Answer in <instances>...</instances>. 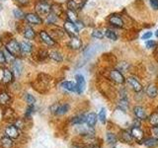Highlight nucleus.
Returning <instances> with one entry per match:
<instances>
[{
    "mask_svg": "<svg viewBox=\"0 0 158 148\" xmlns=\"http://www.w3.org/2000/svg\"><path fill=\"white\" fill-rule=\"evenodd\" d=\"M127 82L128 85L131 87V89H133V90H135V92H139V91L142 90L141 84L139 83V81H138L135 77H132V76L128 77L127 79Z\"/></svg>",
    "mask_w": 158,
    "mask_h": 148,
    "instance_id": "obj_18",
    "label": "nucleus"
},
{
    "mask_svg": "<svg viewBox=\"0 0 158 148\" xmlns=\"http://www.w3.org/2000/svg\"><path fill=\"white\" fill-rule=\"evenodd\" d=\"M99 118H100V121L104 123L106 121V110L105 109H102V110L100 111V113H99V115H98Z\"/></svg>",
    "mask_w": 158,
    "mask_h": 148,
    "instance_id": "obj_47",
    "label": "nucleus"
},
{
    "mask_svg": "<svg viewBox=\"0 0 158 148\" xmlns=\"http://www.w3.org/2000/svg\"><path fill=\"white\" fill-rule=\"evenodd\" d=\"M131 133L132 137L135 138V139H136L137 141H141L143 139V136H144V135H143L142 130H140L139 127H137V126L132 127Z\"/></svg>",
    "mask_w": 158,
    "mask_h": 148,
    "instance_id": "obj_25",
    "label": "nucleus"
},
{
    "mask_svg": "<svg viewBox=\"0 0 158 148\" xmlns=\"http://www.w3.org/2000/svg\"><path fill=\"white\" fill-rule=\"evenodd\" d=\"M110 78L117 84H123L126 81L123 75L120 72V70H117V69H112L110 71Z\"/></svg>",
    "mask_w": 158,
    "mask_h": 148,
    "instance_id": "obj_15",
    "label": "nucleus"
},
{
    "mask_svg": "<svg viewBox=\"0 0 158 148\" xmlns=\"http://www.w3.org/2000/svg\"><path fill=\"white\" fill-rule=\"evenodd\" d=\"M143 144L149 148H154L158 146V138L156 137H149L143 140Z\"/></svg>",
    "mask_w": 158,
    "mask_h": 148,
    "instance_id": "obj_28",
    "label": "nucleus"
},
{
    "mask_svg": "<svg viewBox=\"0 0 158 148\" xmlns=\"http://www.w3.org/2000/svg\"><path fill=\"white\" fill-rule=\"evenodd\" d=\"M78 126L76 127V130L79 134L81 135H85V136H92L95 134V130H94L93 126L86 125H83V123H80V125H77Z\"/></svg>",
    "mask_w": 158,
    "mask_h": 148,
    "instance_id": "obj_10",
    "label": "nucleus"
},
{
    "mask_svg": "<svg viewBox=\"0 0 158 148\" xmlns=\"http://www.w3.org/2000/svg\"><path fill=\"white\" fill-rule=\"evenodd\" d=\"M40 38H41L42 42L47 44L48 47H54L56 46V41L52 39V37L49 35L47 31H44V30H42V31H40Z\"/></svg>",
    "mask_w": 158,
    "mask_h": 148,
    "instance_id": "obj_13",
    "label": "nucleus"
},
{
    "mask_svg": "<svg viewBox=\"0 0 158 148\" xmlns=\"http://www.w3.org/2000/svg\"><path fill=\"white\" fill-rule=\"evenodd\" d=\"M57 20H58V17L56 16V15H54L53 13H49L48 16H47V20H46V22L48 25H54L56 22H57Z\"/></svg>",
    "mask_w": 158,
    "mask_h": 148,
    "instance_id": "obj_34",
    "label": "nucleus"
},
{
    "mask_svg": "<svg viewBox=\"0 0 158 148\" xmlns=\"http://www.w3.org/2000/svg\"><path fill=\"white\" fill-rule=\"evenodd\" d=\"M152 131H153V133H154L155 135L158 136V125H156V126L153 127V128H152Z\"/></svg>",
    "mask_w": 158,
    "mask_h": 148,
    "instance_id": "obj_55",
    "label": "nucleus"
},
{
    "mask_svg": "<svg viewBox=\"0 0 158 148\" xmlns=\"http://www.w3.org/2000/svg\"><path fill=\"white\" fill-rule=\"evenodd\" d=\"M51 36L52 37V39L56 41V39H61V38H63L64 37V34H65V31H64L63 29H61V28H58V27H56V28H54V29H52L51 30Z\"/></svg>",
    "mask_w": 158,
    "mask_h": 148,
    "instance_id": "obj_22",
    "label": "nucleus"
},
{
    "mask_svg": "<svg viewBox=\"0 0 158 148\" xmlns=\"http://www.w3.org/2000/svg\"><path fill=\"white\" fill-rule=\"evenodd\" d=\"M105 37H107L109 39H112V41H117L118 39L117 34L114 32L113 30H110V29L105 30Z\"/></svg>",
    "mask_w": 158,
    "mask_h": 148,
    "instance_id": "obj_36",
    "label": "nucleus"
},
{
    "mask_svg": "<svg viewBox=\"0 0 158 148\" xmlns=\"http://www.w3.org/2000/svg\"><path fill=\"white\" fill-rule=\"evenodd\" d=\"M118 68L120 69V71H123V72H126L128 70V68H130V64L127 62H121L120 64H118Z\"/></svg>",
    "mask_w": 158,
    "mask_h": 148,
    "instance_id": "obj_45",
    "label": "nucleus"
},
{
    "mask_svg": "<svg viewBox=\"0 0 158 148\" xmlns=\"http://www.w3.org/2000/svg\"><path fill=\"white\" fill-rule=\"evenodd\" d=\"M27 120H29V118H27V117H17L16 120H15V121L12 123H14V125L23 132L27 128Z\"/></svg>",
    "mask_w": 158,
    "mask_h": 148,
    "instance_id": "obj_19",
    "label": "nucleus"
},
{
    "mask_svg": "<svg viewBox=\"0 0 158 148\" xmlns=\"http://www.w3.org/2000/svg\"><path fill=\"white\" fill-rule=\"evenodd\" d=\"M52 81V77L48 74L41 73L39 74L36 81L33 83V86L40 93H44L48 90L49 83Z\"/></svg>",
    "mask_w": 158,
    "mask_h": 148,
    "instance_id": "obj_1",
    "label": "nucleus"
},
{
    "mask_svg": "<svg viewBox=\"0 0 158 148\" xmlns=\"http://www.w3.org/2000/svg\"><path fill=\"white\" fill-rule=\"evenodd\" d=\"M25 101H26V103L28 104L29 106H32V105H35V103H36V98H35L33 95H31V94H25Z\"/></svg>",
    "mask_w": 158,
    "mask_h": 148,
    "instance_id": "obj_41",
    "label": "nucleus"
},
{
    "mask_svg": "<svg viewBox=\"0 0 158 148\" xmlns=\"http://www.w3.org/2000/svg\"><path fill=\"white\" fill-rule=\"evenodd\" d=\"M35 10L40 16H48L52 12V5H49L46 1H39L35 5Z\"/></svg>",
    "mask_w": 158,
    "mask_h": 148,
    "instance_id": "obj_4",
    "label": "nucleus"
},
{
    "mask_svg": "<svg viewBox=\"0 0 158 148\" xmlns=\"http://www.w3.org/2000/svg\"><path fill=\"white\" fill-rule=\"evenodd\" d=\"M14 73L12 70H10L7 67H4L1 69V77H0V82L3 85H10L14 81Z\"/></svg>",
    "mask_w": 158,
    "mask_h": 148,
    "instance_id": "obj_6",
    "label": "nucleus"
},
{
    "mask_svg": "<svg viewBox=\"0 0 158 148\" xmlns=\"http://www.w3.org/2000/svg\"><path fill=\"white\" fill-rule=\"evenodd\" d=\"M74 23H75L76 27L78 28L79 31H80L81 29H83V28H84V25H83V23H82L81 21H79V20H77V21H76V22H74Z\"/></svg>",
    "mask_w": 158,
    "mask_h": 148,
    "instance_id": "obj_53",
    "label": "nucleus"
},
{
    "mask_svg": "<svg viewBox=\"0 0 158 148\" xmlns=\"http://www.w3.org/2000/svg\"><path fill=\"white\" fill-rule=\"evenodd\" d=\"M79 148H100V146H98L97 144H94V143H90V144H87L84 146H79Z\"/></svg>",
    "mask_w": 158,
    "mask_h": 148,
    "instance_id": "obj_51",
    "label": "nucleus"
},
{
    "mask_svg": "<svg viewBox=\"0 0 158 148\" xmlns=\"http://www.w3.org/2000/svg\"><path fill=\"white\" fill-rule=\"evenodd\" d=\"M11 70L14 73L15 77H20L22 75L23 70H24V65L22 61L19 58H16L15 60L11 63Z\"/></svg>",
    "mask_w": 158,
    "mask_h": 148,
    "instance_id": "obj_11",
    "label": "nucleus"
},
{
    "mask_svg": "<svg viewBox=\"0 0 158 148\" xmlns=\"http://www.w3.org/2000/svg\"><path fill=\"white\" fill-rule=\"evenodd\" d=\"M25 19L26 21L31 25H42L43 19L40 17V15L37 13H28L25 15Z\"/></svg>",
    "mask_w": 158,
    "mask_h": 148,
    "instance_id": "obj_14",
    "label": "nucleus"
},
{
    "mask_svg": "<svg viewBox=\"0 0 158 148\" xmlns=\"http://www.w3.org/2000/svg\"><path fill=\"white\" fill-rule=\"evenodd\" d=\"M63 28L65 33H67L70 37H77L79 34V30L76 27V25L74 22L70 21V20H66L63 24Z\"/></svg>",
    "mask_w": 158,
    "mask_h": 148,
    "instance_id": "obj_8",
    "label": "nucleus"
},
{
    "mask_svg": "<svg viewBox=\"0 0 158 148\" xmlns=\"http://www.w3.org/2000/svg\"><path fill=\"white\" fill-rule=\"evenodd\" d=\"M2 9V5L1 4H0V10H1Z\"/></svg>",
    "mask_w": 158,
    "mask_h": 148,
    "instance_id": "obj_58",
    "label": "nucleus"
},
{
    "mask_svg": "<svg viewBox=\"0 0 158 148\" xmlns=\"http://www.w3.org/2000/svg\"><path fill=\"white\" fill-rule=\"evenodd\" d=\"M2 118L4 121H6L7 123H12L15 121V120L17 118V113L16 111L12 109L11 107H6L3 108L2 111Z\"/></svg>",
    "mask_w": 158,
    "mask_h": 148,
    "instance_id": "obj_5",
    "label": "nucleus"
},
{
    "mask_svg": "<svg viewBox=\"0 0 158 148\" xmlns=\"http://www.w3.org/2000/svg\"><path fill=\"white\" fill-rule=\"evenodd\" d=\"M19 5H22V6H25V5H27L29 2H30V0H15Z\"/></svg>",
    "mask_w": 158,
    "mask_h": 148,
    "instance_id": "obj_52",
    "label": "nucleus"
},
{
    "mask_svg": "<svg viewBox=\"0 0 158 148\" xmlns=\"http://www.w3.org/2000/svg\"><path fill=\"white\" fill-rule=\"evenodd\" d=\"M6 49L11 52L15 57H17L18 56L21 54V47H20V43L16 41V39H10V41L6 43Z\"/></svg>",
    "mask_w": 158,
    "mask_h": 148,
    "instance_id": "obj_7",
    "label": "nucleus"
},
{
    "mask_svg": "<svg viewBox=\"0 0 158 148\" xmlns=\"http://www.w3.org/2000/svg\"><path fill=\"white\" fill-rule=\"evenodd\" d=\"M152 37V33L151 32H147L142 36V39H149Z\"/></svg>",
    "mask_w": 158,
    "mask_h": 148,
    "instance_id": "obj_54",
    "label": "nucleus"
},
{
    "mask_svg": "<svg viewBox=\"0 0 158 148\" xmlns=\"http://www.w3.org/2000/svg\"><path fill=\"white\" fill-rule=\"evenodd\" d=\"M0 148H16V141L4 134L0 135Z\"/></svg>",
    "mask_w": 158,
    "mask_h": 148,
    "instance_id": "obj_12",
    "label": "nucleus"
},
{
    "mask_svg": "<svg viewBox=\"0 0 158 148\" xmlns=\"http://www.w3.org/2000/svg\"><path fill=\"white\" fill-rule=\"evenodd\" d=\"M66 15H67V20H70V21H72V22L77 21V15H76L75 11H73V10H70V9H67Z\"/></svg>",
    "mask_w": 158,
    "mask_h": 148,
    "instance_id": "obj_39",
    "label": "nucleus"
},
{
    "mask_svg": "<svg viewBox=\"0 0 158 148\" xmlns=\"http://www.w3.org/2000/svg\"><path fill=\"white\" fill-rule=\"evenodd\" d=\"M3 134L10 137V138H12V139L15 141H17L21 138L23 132L20 130L14 123H7V125L4 126Z\"/></svg>",
    "mask_w": 158,
    "mask_h": 148,
    "instance_id": "obj_2",
    "label": "nucleus"
},
{
    "mask_svg": "<svg viewBox=\"0 0 158 148\" xmlns=\"http://www.w3.org/2000/svg\"><path fill=\"white\" fill-rule=\"evenodd\" d=\"M133 112H135V117L138 118V120L143 121V120H146V118H147L145 110L140 106L135 107V109H133Z\"/></svg>",
    "mask_w": 158,
    "mask_h": 148,
    "instance_id": "obj_23",
    "label": "nucleus"
},
{
    "mask_svg": "<svg viewBox=\"0 0 158 148\" xmlns=\"http://www.w3.org/2000/svg\"><path fill=\"white\" fill-rule=\"evenodd\" d=\"M4 54H5V58H6V63L11 64L15 60V59L17 58V57H15L11 52H9L7 49H5V51H4Z\"/></svg>",
    "mask_w": 158,
    "mask_h": 148,
    "instance_id": "obj_43",
    "label": "nucleus"
},
{
    "mask_svg": "<svg viewBox=\"0 0 158 148\" xmlns=\"http://www.w3.org/2000/svg\"><path fill=\"white\" fill-rule=\"evenodd\" d=\"M75 79H76V92L78 94H81L83 93L86 86L85 79H84L83 75H81V74H77L75 76Z\"/></svg>",
    "mask_w": 158,
    "mask_h": 148,
    "instance_id": "obj_16",
    "label": "nucleus"
},
{
    "mask_svg": "<svg viewBox=\"0 0 158 148\" xmlns=\"http://www.w3.org/2000/svg\"><path fill=\"white\" fill-rule=\"evenodd\" d=\"M48 56H49V58H52V60L56 61V62H61L62 59H63L61 53L57 51H54V49L48 52Z\"/></svg>",
    "mask_w": 158,
    "mask_h": 148,
    "instance_id": "obj_31",
    "label": "nucleus"
},
{
    "mask_svg": "<svg viewBox=\"0 0 158 148\" xmlns=\"http://www.w3.org/2000/svg\"><path fill=\"white\" fill-rule=\"evenodd\" d=\"M97 121V115L95 113H88L85 117V122L87 123L88 125L90 126H94L95 125V123Z\"/></svg>",
    "mask_w": 158,
    "mask_h": 148,
    "instance_id": "obj_29",
    "label": "nucleus"
},
{
    "mask_svg": "<svg viewBox=\"0 0 158 148\" xmlns=\"http://www.w3.org/2000/svg\"><path fill=\"white\" fill-rule=\"evenodd\" d=\"M13 14H14V16L16 19H23L25 18V14L24 12L22 11L21 9H19V8H16V9H14L13 10Z\"/></svg>",
    "mask_w": 158,
    "mask_h": 148,
    "instance_id": "obj_44",
    "label": "nucleus"
},
{
    "mask_svg": "<svg viewBox=\"0 0 158 148\" xmlns=\"http://www.w3.org/2000/svg\"><path fill=\"white\" fill-rule=\"evenodd\" d=\"M52 13L56 15L57 17H60L62 14H64V10L59 3H54L52 5Z\"/></svg>",
    "mask_w": 158,
    "mask_h": 148,
    "instance_id": "obj_27",
    "label": "nucleus"
},
{
    "mask_svg": "<svg viewBox=\"0 0 158 148\" xmlns=\"http://www.w3.org/2000/svg\"><path fill=\"white\" fill-rule=\"evenodd\" d=\"M85 117H86V116H84V115L74 117L71 118V123H73V125H80V123H84L85 122Z\"/></svg>",
    "mask_w": 158,
    "mask_h": 148,
    "instance_id": "obj_35",
    "label": "nucleus"
},
{
    "mask_svg": "<svg viewBox=\"0 0 158 148\" xmlns=\"http://www.w3.org/2000/svg\"><path fill=\"white\" fill-rule=\"evenodd\" d=\"M120 107H121L125 112L127 110V108H128V103H127V98H122V99H121V101H120Z\"/></svg>",
    "mask_w": 158,
    "mask_h": 148,
    "instance_id": "obj_46",
    "label": "nucleus"
},
{
    "mask_svg": "<svg viewBox=\"0 0 158 148\" xmlns=\"http://www.w3.org/2000/svg\"><path fill=\"white\" fill-rule=\"evenodd\" d=\"M118 141V138L116 136V134H114V133H111V132H108L107 133V142L109 144H115Z\"/></svg>",
    "mask_w": 158,
    "mask_h": 148,
    "instance_id": "obj_42",
    "label": "nucleus"
},
{
    "mask_svg": "<svg viewBox=\"0 0 158 148\" xmlns=\"http://www.w3.org/2000/svg\"><path fill=\"white\" fill-rule=\"evenodd\" d=\"M146 95L149 97V98H152V99L156 98L157 95H158L157 88L154 85H149V86L146 88Z\"/></svg>",
    "mask_w": 158,
    "mask_h": 148,
    "instance_id": "obj_32",
    "label": "nucleus"
},
{
    "mask_svg": "<svg viewBox=\"0 0 158 148\" xmlns=\"http://www.w3.org/2000/svg\"><path fill=\"white\" fill-rule=\"evenodd\" d=\"M148 121H149L150 125H154V126L158 125V112L151 113V115L149 116V117H148Z\"/></svg>",
    "mask_w": 158,
    "mask_h": 148,
    "instance_id": "obj_38",
    "label": "nucleus"
},
{
    "mask_svg": "<svg viewBox=\"0 0 158 148\" xmlns=\"http://www.w3.org/2000/svg\"><path fill=\"white\" fill-rule=\"evenodd\" d=\"M12 103V96L7 90H0V106L2 108L10 107Z\"/></svg>",
    "mask_w": 158,
    "mask_h": 148,
    "instance_id": "obj_9",
    "label": "nucleus"
},
{
    "mask_svg": "<svg viewBox=\"0 0 158 148\" xmlns=\"http://www.w3.org/2000/svg\"><path fill=\"white\" fill-rule=\"evenodd\" d=\"M20 47H21V54H30L33 51V46L32 43L29 42H21L20 43Z\"/></svg>",
    "mask_w": 158,
    "mask_h": 148,
    "instance_id": "obj_20",
    "label": "nucleus"
},
{
    "mask_svg": "<svg viewBox=\"0 0 158 148\" xmlns=\"http://www.w3.org/2000/svg\"><path fill=\"white\" fill-rule=\"evenodd\" d=\"M156 37L158 38V30H157V31H156Z\"/></svg>",
    "mask_w": 158,
    "mask_h": 148,
    "instance_id": "obj_56",
    "label": "nucleus"
},
{
    "mask_svg": "<svg viewBox=\"0 0 158 148\" xmlns=\"http://www.w3.org/2000/svg\"><path fill=\"white\" fill-rule=\"evenodd\" d=\"M150 5L154 10H158V0H150Z\"/></svg>",
    "mask_w": 158,
    "mask_h": 148,
    "instance_id": "obj_50",
    "label": "nucleus"
},
{
    "mask_svg": "<svg viewBox=\"0 0 158 148\" xmlns=\"http://www.w3.org/2000/svg\"><path fill=\"white\" fill-rule=\"evenodd\" d=\"M67 8L70 9V10H73V11H76L77 9H81L80 8V5H78L75 0H68V2H67Z\"/></svg>",
    "mask_w": 158,
    "mask_h": 148,
    "instance_id": "obj_40",
    "label": "nucleus"
},
{
    "mask_svg": "<svg viewBox=\"0 0 158 148\" xmlns=\"http://www.w3.org/2000/svg\"><path fill=\"white\" fill-rule=\"evenodd\" d=\"M1 44H2V42H1V39H0V47H1Z\"/></svg>",
    "mask_w": 158,
    "mask_h": 148,
    "instance_id": "obj_57",
    "label": "nucleus"
},
{
    "mask_svg": "<svg viewBox=\"0 0 158 148\" xmlns=\"http://www.w3.org/2000/svg\"><path fill=\"white\" fill-rule=\"evenodd\" d=\"M6 63V58H5L4 51L0 49V64H5Z\"/></svg>",
    "mask_w": 158,
    "mask_h": 148,
    "instance_id": "obj_48",
    "label": "nucleus"
},
{
    "mask_svg": "<svg viewBox=\"0 0 158 148\" xmlns=\"http://www.w3.org/2000/svg\"><path fill=\"white\" fill-rule=\"evenodd\" d=\"M92 37L94 39H102L104 37H105V31H103V30H101V29L94 30L93 33H92Z\"/></svg>",
    "mask_w": 158,
    "mask_h": 148,
    "instance_id": "obj_33",
    "label": "nucleus"
},
{
    "mask_svg": "<svg viewBox=\"0 0 158 148\" xmlns=\"http://www.w3.org/2000/svg\"><path fill=\"white\" fill-rule=\"evenodd\" d=\"M156 46V43L154 41H152V39H149V41L146 42V47L147 48H152Z\"/></svg>",
    "mask_w": 158,
    "mask_h": 148,
    "instance_id": "obj_49",
    "label": "nucleus"
},
{
    "mask_svg": "<svg viewBox=\"0 0 158 148\" xmlns=\"http://www.w3.org/2000/svg\"><path fill=\"white\" fill-rule=\"evenodd\" d=\"M109 23H110L112 26L114 27H117V28H123V21L121 16L118 15H111L110 17L108 19Z\"/></svg>",
    "mask_w": 158,
    "mask_h": 148,
    "instance_id": "obj_17",
    "label": "nucleus"
},
{
    "mask_svg": "<svg viewBox=\"0 0 158 148\" xmlns=\"http://www.w3.org/2000/svg\"><path fill=\"white\" fill-rule=\"evenodd\" d=\"M120 139L123 143H131L133 137H132L131 132H128L127 130H122L121 133H120Z\"/></svg>",
    "mask_w": 158,
    "mask_h": 148,
    "instance_id": "obj_26",
    "label": "nucleus"
},
{
    "mask_svg": "<svg viewBox=\"0 0 158 148\" xmlns=\"http://www.w3.org/2000/svg\"><path fill=\"white\" fill-rule=\"evenodd\" d=\"M52 113H53L54 116H62L69 111V105L66 103H56L49 108Z\"/></svg>",
    "mask_w": 158,
    "mask_h": 148,
    "instance_id": "obj_3",
    "label": "nucleus"
},
{
    "mask_svg": "<svg viewBox=\"0 0 158 148\" xmlns=\"http://www.w3.org/2000/svg\"><path fill=\"white\" fill-rule=\"evenodd\" d=\"M23 35L27 39H34L36 38V32H35V30L30 26H27L24 28Z\"/></svg>",
    "mask_w": 158,
    "mask_h": 148,
    "instance_id": "obj_24",
    "label": "nucleus"
},
{
    "mask_svg": "<svg viewBox=\"0 0 158 148\" xmlns=\"http://www.w3.org/2000/svg\"><path fill=\"white\" fill-rule=\"evenodd\" d=\"M61 87L69 92H76V84L71 81H63L61 83Z\"/></svg>",
    "mask_w": 158,
    "mask_h": 148,
    "instance_id": "obj_30",
    "label": "nucleus"
},
{
    "mask_svg": "<svg viewBox=\"0 0 158 148\" xmlns=\"http://www.w3.org/2000/svg\"><path fill=\"white\" fill-rule=\"evenodd\" d=\"M68 47L72 49H79L82 47V42L78 37H71L68 43Z\"/></svg>",
    "mask_w": 158,
    "mask_h": 148,
    "instance_id": "obj_21",
    "label": "nucleus"
},
{
    "mask_svg": "<svg viewBox=\"0 0 158 148\" xmlns=\"http://www.w3.org/2000/svg\"><path fill=\"white\" fill-rule=\"evenodd\" d=\"M37 56H38L40 61H44V59H47L48 57H49L48 56V51H46V49H40V51H38Z\"/></svg>",
    "mask_w": 158,
    "mask_h": 148,
    "instance_id": "obj_37",
    "label": "nucleus"
}]
</instances>
